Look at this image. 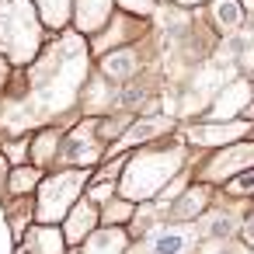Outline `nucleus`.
Segmentation results:
<instances>
[{
    "mask_svg": "<svg viewBox=\"0 0 254 254\" xmlns=\"http://www.w3.org/2000/svg\"><path fill=\"white\" fill-rule=\"evenodd\" d=\"M171 132H178V122L174 119H167V115H139V119H132L108 146H105V157H115V153H126V150H136V146H146V143H157V139H164V136H171ZM101 157V160H105Z\"/></svg>",
    "mask_w": 254,
    "mask_h": 254,
    "instance_id": "nucleus-9",
    "label": "nucleus"
},
{
    "mask_svg": "<svg viewBox=\"0 0 254 254\" xmlns=\"http://www.w3.org/2000/svg\"><path fill=\"white\" fill-rule=\"evenodd\" d=\"M251 126L254 122H247V119H202L195 126H185L181 129V139L188 146H195V150L205 153V150H216V146H226L233 139L251 136Z\"/></svg>",
    "mask_w": 254,
    "mask_h": 254,
    "instance_id": "nucleus-8",
    "label": "nucleus"
},
{
    "mask_svg": "<svg viewBox=\"0 0 254 254\" xmlns=\"http://www.w3.org/2000/svg\"><path fill=\"white\" fill-rule=\"evenodd\" d=\"M195 223H198L202 237H216V240H230L237 233V226H240V219L233 212H226V209H205Z\"/></svg>",
    "mask_w": 254,
    "mask_h": 254,
    "instance_id": "nucleus-19",
    "label": "nucleus"
},
{
    "mask_svg": "<svg viewBox=\"0 0 254 254\" xmlns=\"http://www.w3.org/2000/svg\"><path fill=\"white\" fill-rule=\"evenodd\" d=\"M115 7L119 11H129L136 18H153L157 7H160V0H115Z\"/></svg>",
    "mask_w": 254,
    "mask_h": 254,
    "instance_id": "nucleus-25",
    "label": "nucleus"
},
{
    "mask_svg": "<svg viewBox=\"0 0 254 254\" xmlns=\"http://www.w3.org/2000/svg\"><path fill=\"white\" fill-rule=\"evenodd\" d=\"M209 157L198 164V171L191 174V181H202V185H212L219 188L226 178L254 167V139L244 136V139H233L226 146H216V150H205Z\"/></svg>",
    "mask_w": 254,
    "mask_h": 254,
    "instance_id": "nucleus-5",
    "label": "nucleus"
},
{
    "mask_svg": "<svg viewBox=\"0 0 254 254\" xmlns=\"http://www.w3.org/2000/svg\"><path fill=\"white\" fill-rule=\"evenodd\" d=\"M202 230L198 223H157L150 237H143V254H191Z\"/></svg>",
    "mask_w": 254,
    "mask_h": 254,
    "instance_id": "nucleus-10",
    "label": "nucleus"
},
{
    "mask_svg": "<svg viewBox=\"0 0 254 254\" xmlns=\"http://www.w3.org/2000/svg\"><path fill=\"white\" fill-rule=\"evenodd\" d=\"M91 171L87 167H66L56 171L49 178H39V198H35V223H63V216L70 212V205L80 198V191L87 188Z\"/></svg>",
    "mask_w": 254,
    "mask_h": 254,
    "instance_id": "nucleus-4",
    "label": "nucleus"
},
{
    "mask_svg": "<svg viewBox=\"0 0 254 254\" xmlns=\"http://www.w3.org/2000/svg\"><path fill=\"white\" fill-rule=\"evenodd\" d=\"M146 35H150V18H136V14L115 7L112 18L105 21V28L91 35L87 49H91V56L98 60L101 53L119 49V46H129V42H139V39H146Z\"/></svg>",
    "mask_w": 254,
    "mask_h": 254,
    "instance_id": "nucleus-7",
    "label": "nucleus"
},
{
    "mask_svg": "<svg viewBox=\"0 0 254 254\" xmlns=\"http://www.w3.org/2000/svg\"><path fill=\"white\" fill-rule=\"evenodd\" d=\"M39 178H42V167L21 164V167H14V171L7 174V191H11V195H25V191H32V188L39 185Z\"/></svg>",
    "mask_w": 254,
    "mask_h": 254,
    "instance_id": "nucleus-22",
    "label": "nucleus"
},
{
    "mask_svg": "<svg viewBox=\"0 0 254 254\" xmlns=\"http://www.w3.org/2000/svg\"><path fill=\"white\" fill-rule=\"evenodd\" d=\"M32 4L39 7V18L49 32H63L70 25V4L73 0H32Z\"/></svg>",
    "mask_w": 254,
    "mask_h": 254,
    "instance_id": "nucleus-20",
    "label": "nucleus"
},
{
    "mask_svg": "<svg viewBox=\"0 0 254 254\" xmlns=\"http://www.w3.org/2000/svg\"><path fill=\"white\" fill-rule=\"evenodd\" d=\"M101 205H105L101 209V223H115V226H126L132 219V212H136V202H129V198L119 202V195H112V202H101Z\"/></svg>",
    "mask_w": 254,
    "mask_h": 254,
    "instance_id": "nucleus-23",
    "label": "nucleus"
},
{
    "mask_svg": "<svg viewBox=\"0 0 254 254\" xmlns=\"http://www.w3.org/2000/svg\"><path fill=\"white\" fill-rule=\"evenodd\" d=\"M219 188H223L226 195H233V198H247V195H254V167H247V171L226 178Z\"/></svg>",
    "mask_w": 254,
    "mask_h": 254,
    "instance_id": "nucleus-24",
    "label": "nucleus"
},
{
    "mask_svg": "<svg viewBox=\"0 0 254 254\" xmlns=\"http://www.w3.org/2000/svg\"><path fill=\"white\" fill-rule=\"evenodd\" d=\"M237 233H240V244H244V247H254V212L240 219V226H237Z\"/></svg>",
    "mask_w": 254,
    "mask_h": 254,
    "instance_id": "nucleus-27",
    "label": "nucleus"
},
{
    "mask_svg": "<svg viewBox=\"0 0 254 254\" xmlns=\"http://www.w3.org/2000/svg\"><path fill=\"white\" fill-rule=\"evenodd\" d=\"M188 143H181V139H171V143H164V139H157V143H150L146 150H129V157H126V167H122V178L115 181V195H122V198H129V202H136V205H143V202H153L167 185H171V178L185 167V160H188Z\"/></svg>",
    "mask_w": 254,
    "mask_h": 254,
    "instance_id": "nucleus-2",
    "label": "nucleus"
},
{
    "mask_svg": "<svg viewBox=\"0 0 254 254\" xmlns=\"http://www.w3.org/2000/svg\"><path fill=\"white\" fill-rule=\"evenodd\" d=\"M112 11H115V0H73L70 4V25H73V32L91 39L94 32L105 28Z\"/></svg>",
    "mask_w": 254,
    "mask_h": 254,
    "instance_id": "nucleus-14",
    "label": "nucleus"
},
{
    "mask_svg": "<svg viewBox=\"0 0 254 254\" xmlns=\"http://www.w3.org/2000/svg\"><path fill=\"white\" fill-rule=\"evenodd\" d=\"M46 46V25L32 0H0V56L11 66H28Z\"/></svg>",
    "mask_w": 254,
    "mask_h": 254,
    "instance_id": "nucleus-3",
    "label": "nucleus"
},
{
    "mask_svg": "<svg viewBox=\"0 0 254 254\" xmlns=\"http://www.w3.org/2000/svg\"><path fill=\"white\" fill-rule=\"evenodd\" d=\"M240 7H244V14H254V0H240Z\"/></svg>",
    "mask_w": 254,
    "mask_h": 254,
    "instance_id": "nucleus-31",
    "label": "nucleus"
},
{
    "mask_svg": "<svg viewBox=\"0 0 254 254\" xmlns=\"http://www.w3.org/2000/svg\"><path fill=\"white\" fill-rule=\"evenodd\" d=\"M60 139H63L60 129H42L35 139H28V143H32V160H35V167H46V164L56 160V146H60Z\"/></svg>",
    "mask_w": 254,
    "mask_h": 254,
    "instance_id": "nucleus-21",
    "label": "nucleus"
},
{
    "mask_svg": "<svg viewBox=\"0 0 254 254\" xmlns=\"http://www.w3.org/2000/svg\"><path fill=\"white\" fill-rule=\"evenodd\" d=\"M91 77V49L87 39L73 28L56 32L49 46L25 66V91L7 108V129L25 132L28 126H46L63 112H73L80 91Z\"/></svg>",
    "mask_w": 254,
    "mask_h": 254,
    "instance_id": "nucleus-1",
    "label": "nucleus"
},
{
    "mask_svg": "<svg viewBox=\"0 0 254 254\" xmlns=\"http://www.w3.org/2000/svg\"><path fill=\"white\" fill-rule=\"evenodd\" d=\"M171 4H178V7H202L205 0H171Z\"/></svg>",
    "mask_w": 254,
    "mask_h": 254,
    "instance_id": "nucleus-30",
    "label": "nucleus"
},
{
    "mask_svg": "<svg viewBox=\"0 0 254 254\" xmlns=\"http://www.w3.org/2000/svg\"><path fill=\"white\" fill-rule=\"evenodd\" d=\"M251 139H254V126H251Z\"/></svg>",
    "mask_w": 254,
    "mask_h": 254,
    "instance_id": "nucleus-32",
    "label": "nucleus"
},
{
    "mask_svg": "<svg viewBox=\"0 0 254 254\" xmlns=\"http://www.w3.org/2000/svg\"><path fill=\"white\" fill-rule=\"evenodd\" d=\"M129 244H132V237H129V230L126 226H115V223H98L77 247H80V254H126L129 251Z\"/></svg>",
    "mask_w": 254,
    "mask_h": 254,
    "instance_id": "nucleus-13",
    "label": "nucleus"
},
{
    "mask_svg": "<svg viewBox=\"0 0 254 254\" xmlns=\"http://www.w3.org/2000/svg\"><path fill=\"white\" fill-rule=\"evenodd\" d=\"M251 84H254V80L240 77V80H233L230 87H223V91L216 94V101H212V108H209L205 119H240V112H244V105H247V98H251Z\"/></svg>",
    "mask_w": 254,
    "mask_h": 254,
    "instance_id": "nucleus-17",
    "label": "nucleus"
},
{
    "mask_svg": "<svg viewBox=\"0 0 254 254\" xmlns=\"http://www.w3.org/2000/svg\"><path fill=\"white\" fill-rule=\"evenodd\" d=\"M98 223H101V205L91 202V198H77V202L70 205V212L63 216V240H66V247H70V244L77 247Z\"/></svg>",
    "mask_w": 254,
    "mask_h": 254,
    "instance_id": "nucleus-15",
    "label": "nucleus"
},
{
    "mask_svg": "<svg viewBox=\"0 0 254 254\" xmlns=\"http://www.w3.org/2000/svg\"><path fill=\"white\" fill-rule=\"evenodd\" d=\"M240 119H247V122H254V84H251V98H247V105H244V112H240Z\"/></svg>",
    "mask_w": 254,
    "mask_h": 254,
    "instance_id": "nucleus-28",
    "label": "nucleus"
},
{
    "mask_svg": "<svg viewBox=\"0 0 254 254\" xmlns=\"http://www.w3.org/2000/svg\"><path fill=\"white\" fill-rule=\"evenodd\" d=\"M209 205H212V185L188 181L185 191L174 195V202H167L160 212H164V219H171V223H191V219H198Z\"/></svg>",
    "mask_w": 254,
    "mask_h": 254,
    "instance_id": "nucleus-12",
    "label": "nucleus"
},
{
    "mask_svg": "<svg viewBox=\"0 0 254 254\" xmlns=\"http://www.w3.org/2000/svg\"><path fill=\"white\" fill-rule=\"evenodd\" d=\"M7 77H11V63L0 56V91H4V84H7Z\"/></svg>",
    "mask_w": 254,
    "mask_h": 254,
    "instance_id": "nucleus-29",
    "label": "nucleus"
},
{
    "mask_svg": "<svg viewBox=\"0 0 254 254\" xmlns=\"http://www.w3.org/2000/svg\"><path fill=\"white\" fill-rule=\"evenodd\" d=\"M18 254H66L63 230L56 223H35V226H28L25 240H18Z\"/></svg>",
    "mask_w": 254,
    "mask_h": 254,
    "instance_id": "nucleus-16",
    "label": "nucleus"
},
{
    "mask_svg": "<svg viewBox=\"0 0 254 254\" xmlns=\"http://www.w3.org/2000/svg\"><path fill=\"white\" fill-rule=\"evenodd\" d=\"M237 66H240V73H244L247 80H254V39L237 53Z\"/></svg>",
    "mask_w": 254,
    "mask_h": 254,
    "instance_id": "nucleus-26",
    "label": "nucleus"
},
{
    "mask_svg": "<svg viewBox=\"0 0 254 254\" xmlns=\"http://www.w3.org/2000/svg\"><path fill=\"white\" fill-rule=\"evenodd\" d=\"M143 39L139 42H129V46H119V49H108L98 56V73L108 77L112 84H126V80H136L143 73Z\"/></svg>",
    "mask_w": 254,
    "mask_h": 254,
    "instance_id": "nucleus-11",
    "label": "nucleus"
},
{
    "mask_svg": "<svg viewBox=\"0 0 254 254\" xmlns=\"http://www.w3.org/2000/svg\"><path fill=\"white\" fill-rule=\"evenodd\" d=\"M209 4V18L216 25L219 35H237L244 28V7H240V0H205Z\"/></svg>",
    "mask_w": 254,
    "mask_h": 254,
    "instance_id": "nucleus-18",
    "label": "nucleus"
},
{
    "mask_svg": "<svg viewBox=\"0 0 254 254\" xmlns=\"http://www.w3.org/2000/svg\"><path fill=\"white\" fill-rule=\"evenodd\" d=\"M105 157V139L98 136V115L80 119L66 139H60L56 146V164L63 167H98Z\"/></svg>",
    "mask_w": 254,
    "mask_h": 254,
    "instance_id": "nucleus-6",
    "label": "nucleus"
}]
</instances>
